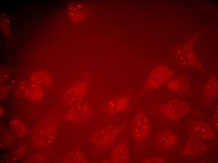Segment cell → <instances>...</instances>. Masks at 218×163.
<instances>
[{
  "mask_svg": "<svg viewBox=\"0 0 218 163\" xmlns=\"http://www.w3.org/2000/svg\"><path fill=\"white\" fill-rule=\"evenodd\" d=\"M167 86L171 90L176 92H182L186 89L188 87V83L184 79L179 78L169 82Z\"/></svg>",
  "mask_w": 218,
  "mask_h": 163,
  "instance_id": "11",
  "label": "cell"
},
{
  "mask_svg": "<svg viewBox=\"0 0 218 163\" xmlns=\"http://www.w3.org/2000/svg\"><path fill=\"white\" fill-rule=\"evenodd\" d=\"M189 111V106L185 103L179 100H172L163 108V113L169 118L175 119L187 113Z\"/></svg>",
  "mask_w": 218,
  "mask_h": 163,
  "instance_id": "3",
  "label": "cell"
},
{
  "mask_svg": "<svg viewBox=\"0 0 218 163\" xmlns=\"http://www.w3.org/2000/svg\"><path fill=\"white\" fill-rule=\"evenodd\" d=\"M173 76L172 71L167 67L158 66L150 74L145 87L148 90L157 88L168 82Z\"/></svg>",
  "mask_w": 218,
  "mask_h": 163,
  "instance_id": "1",
  "label": "cell"
},
{
  "mask_svg": "<svg viewBox=\"0 0 218 163\" xmlns=\"http://www.w3.org/2000/svg\"><path fill=\"white\" fill-rule=\"evenodd\" d=\"M205 145L200 141H192L187 144L185 149V152L187 155H197L205 151Z\"/></svg>",
  "mask_w": 218,
  "mask_h": 163,
  "instance_id": "9",
  "label": "cell"
},
{
  "mask_svg": "<svg viewBox=\"0 0 218 163\" xmlns=\"http://www.w3.org/2000/svg\"><path fill=\"white\" fill-rule=\"evenodd\" d=\"M18 90L20 94L24 97H30L31 99H37L42 94V90L40 86L34 82H23L18 86Z\"/></svg>",
  "mask_w": 218,
  "mask_h": 163,
  "instance_id": "4",
  "label": "cell"
},
{
  "mask_svg": "<svg viewBox=\"0 0 218 163\" xmlns=\"http://www.w3.org/2000/svg\"><path fill=\"white\" fill-rule=\"evenodd\" d=\"M68 15L70 18L75 22H80L86 17L87 11L82 5L74 3L71 4L68 9Z\"/></svg>",
  "mask_w": 218,
  "mask_h": 163,
  "instance_id": "7",
  "label": "cell"
},
{
  "mask_svg": "<svg viewBox=\"0 0 218 163\" xmlns=\"http://www.w3.org/2000/svg\"><path fill=\"white\" fill-rule=\"evenodd\" d=\"M129 105L128 99L126 97L116 98L111 100L106 106L107 111L116 113L126 110Z\"/></svg>",
  "mask_w": 218,
  "mask_h": 163,
  "instance_id": "8",
  "label": "cell"
},
{
  "mask_svg": "<svg viewBox=\"0 0 218 163\" xmlns=\"http://www.w3.org/2000/svg\"><path fill=\"white\" fill-rule=\"evenodd\" d=\"M118 162L126 163L128 161V152L125 144L120 145L118 150Z\"/></svg>",
  "mask_w": 218,
  "mask_h": 163,
  "instance_id": "13",
  "label": "cell"
},
{
  "mask_svg": "<svg viewBox=\"0 0 218 163\" xmlns=\"http://www.w3.org/2000/svg\"><path fill=\"white\" fill-rule=\"evenodd\" d=\"M176 54L177 59L183 64L194 66L198 64L192 47L183 46L179 48Z\"/></svg>",
  "mask_w": 218,
  "mask_h": 163,
  "instance_id": "5",
  "label": "cell"
},
{
  "mask_svg": "<svg viewBox=\"0 0 218 163\" xmlns=\"http://www.w3.org/2000/svg\"><path fill=\"white\" fill-rule=\"evenodd\" d=\"M31 80L37 85L47 86L50 84L51 78L48 74L45 72L39 71L34 74L31 77Z\"/></svg>",
  "mask_w": 218,
  "mask_h": 163,
  "instance_id": "10",
  "label": "cell"
},
{
  "mask_svg": "<svg viewBox=\"0 0 218 163\" xmlns=\"http://www.w3.org/2000/svg\"><path fill=\"white\" fill-rule=\"evenodd\" d=\"M132 134L136 139L140 140L145 138L149 132L148 120L144 113L140 111L133 121Z\"/></svg>",
  "mask_w": 218,
  "mask_h": 163,
  "instance_id": "2",
  "label": "cell"
},
{
  "mask_svg": "<svg viewBox=\"0 0 218 163\" xmlns=\"http://www.w3.org/2000/svg\"><path fill=\"white\" fill-rule=\"evenodd\" d=\"M191 131L197 137L203 139H210L213 136V132L208 124L203 122L194 124L192 127Z\"/></svg>",
  "mask_w": 218,
  "mask_h": 163,
  "instance_id": "6",
  "label": "cell"
},
{
  "mask_svg": "<svg viewBox=\"0 0 218 163\" xmlns=\"http://www.w3.org/2000/svg\"><path fill=\"white\" fill-rule=\"evenodd\" d=\"M205 94L210 97H214L218 93V82L215 78L209 80L206 84L205 88Z\"/></svg>",
  "mask_w": 218,
  "mask_h": 163,
  "instance_id": "12",
  "label": "cell"
},
{
  "mask_svg": "<svg viewBox=\"0 0 218 163\" xmlns=\"http://www.w3.org/2000/svg\"><path fill=\"white\" fill-rule=\"evenodd\" d=\"M161 140L163 144L167 147L172 146L174 143L175 138L174 136L171 134H163Z\"/></svg>",
  "mask_w": 218,
  "mask_h": 163,
  "instance_id": "14",
  "label": "cell"
}]
</instances>
